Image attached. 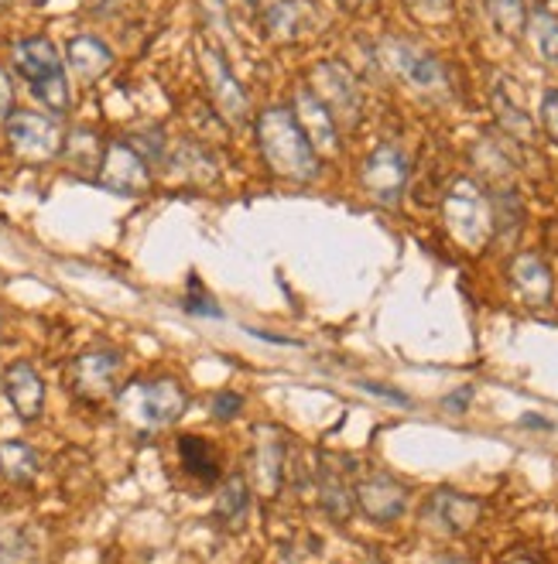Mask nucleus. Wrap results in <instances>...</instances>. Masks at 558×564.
Here are the masks:
<instances>
[{
  "instance_id": "nucleus-34",
  "label": "nucleus",
  "mask_w": 558,
  "mask_h": 564,
  "mask_svg": "<svg viewBox=\"0 0 558 564\" xmlns=\"http://www.w3.org/2000/svg\"><path fill=\"white\" fill-rule=\"evenodd\" d=\"M507 564H541V561H535V557H514V561H507Z\"/></svg>"
},
{
  "instance_id": "nucleus-21",
  "label": "nucleus",
  "mask_w": 558,
  "mask_h": 564,
  "mask_svg": "<svg viewBox=\"0 0 558 564\" xmlns=\"http://www.w3.org/2000/svg\"><path fill=\"white\" fill-rule=\"evenodd\" d=\"M65 55H69V65L83 79H100L114 65V52L93 35H76L69 42V48H65Z\"/></svg>"
},
{
  "instance_id": "nucleus-20",
  "label": "nucleus",
  "mask_w": 558,
  "mask_h": 564,
  "mask_svg": "<svg viewBox=\"0 0 558 564\" xmlns=\"http://www.w3.org/2000/svg\"><path fill=\"white\" fill-rule=\"evenodd\" d=\"M315 24V4L312 0H275L268 8V31L278 42L302 39Z\"/></svg>"
},
{
  "instance_id": "nucleus-13",
  "label": "nucleus",
  "mask_w": 558,
  "mask_h": 564,
  "mask_svg": "<svg viewBox=\"0 0 558 564\" xmlns=\"http://www.w3.org/2000/svg\"><path fill=\"white\" fill-rule=\"evenodd\" d=\"M200 58H203V76H206V83H210L213 104L219 107V113H223L229 123H244V120H247V93H244V86L234 79V73H229L226 58H223L213 45H203V48H200Z\"/></svg>"
},
{
  "instance_id": "nucleus-3",
  "label": "nucleus",
  "mask_w": 558,
  "mask_h": 564,
  "mask_svg": "<svg viewBox=\"0 0 558 564\" xmlns=\"http://www.w3.org/2000/svg\"><path fill=\"white\" fill-rule=\"evenodd\" d=\"M442 219L449 237L466 247V250H483L494 237V213H490V198L473 178H455L442 198Z\"/></svg>"
},
{
  "instance_id": "nucleus-9",
  "label": "nucleus",
  "mask_w": 558,
  "mask_h": 564,
  "mask_svg": "<svg viewBox=\"0 0 558 564\" xmlns=\"http://www.w3.org/2000/svg\"><path fill=\"white\" fill-rule=\"evenodd\" d=\"M285 458H288V438L275 424L254 427V486L265 500H275L285 482Z\"/></svg>"
},
{
  "instance_id": "nucleus-25",
  "label": "nucleus",
  "mask_w": 558,
  "mask_h": 564,
  "mask_svg": "<svg viewBox=\"0 0 558 564\" xmlns=\"http://www.w3.org/2000/svg\"><path fill=\"white\" fill-rule=\"evenodd\" d=\"M524 31H528V39H532L538 58L545 65H555V69H558V18L551 11L538 8V11L528 14V28H524Z\"/></svg>"
},
{
  "instance_id": "nucleus-5",
  "label": "nucleus",
  "mask_w": 558,
  "mask_h": 564,
  "mask_svg": "<svg viewBox=\"0 0 558 564\" xmlns=\"http://www.w3.org/2000/svg\"><path fill=\"white\" fill-rule=\"evenodd\" d=\"M377 52H380V62L405 86H411L418 93H446V69H442V62L436 55L421 52V48H415L408 42H398V39L380 42Z\"/></svg>"
},
{
  "instance_id": "nucleus-27",
  "label": "nucleus",
  "mask_w": 558,
  "mask_h": 564,
  "mask_svg": "<svg viewBox=\"0 0 558 564\" xmlns=\"http://www.w3.org/2000/svg\"><path fill=\"white\" fill-rule=\"evenodd\" d=\"M494 110H497L501 123L511 130V134H517V138H532V130H535V127H532V117L524 113V107H517L504 89L494 93Z\"/></svg>"
},
{
  "instance_id": "nucleus-15",
  "label": "nucleus",
  "mask_w": 558,
  "mask_h": 564,
  "mask_svg": "<svg viewBox=\"0 0 558 564\" xmlns=\"http://www.w3.org/2000/svg\"><path fill=\"white\" fill-rule=\"evenodd\" d=\"M100 182L114 192H124V195H138L151 185V175H148V164L144 158L130 148V144H110L104 151V161H100Z\"/></svg>"
},
{
  "instance_id": "nucleus-4",
  "label": "nucleus",
  "mask_w": 558,
  "mask_h": 564,
  "mask_svg": "<svg viewBox=\"0 0 558 564\" xmlns=\"http://www.w3.org/2000/svg\"><path fill=\"white\" fill-rule=\"evenodd\" d=\"M14 65L28 79L31 93L39 104H45L52 113L69 110V83H65V69L58 48L49 39H24L14 45Z\"/></svg>"
},
{
  "instance_id": "nucleus-7",
  "label": "nucleus",
  "mask_w": 558,
  "mask_h": 564,
  "mask_svg": "<svg viewBox=\"0 0 558 564\" xmlns=\"http://www.w3.org/2000/svg\"><path fill=\"white\" fill-rule=\"evenodd\" d=\"M408 154L398 144H380L374 154H367L364 169H360V178H364V188L384 206H394L401 198L405 185H408Z\"/></svg>"
},
{
  "instance_id": "nucleus-19",
  "label": "nucleus",
  "mask_w": 558,
  "mask_h": 564,
  "mask_svg": "<svg viewBox=\"0 0 558 564\" xmlns=\"http://www.w3.org/2000/svg\"><path fill=\"white\" fill-rule=\"evenodd\" d=\"M179 462H182V473L192 476L195 482L213 486L223 473V458L216 452V445L203 435H182L179 438Z\"/></svg>"
},
{
  "instance_id": "nucleus-2",
  "label": "nucleus",
  "mask_w": 558,
  "mask_h": 564,
  "mask_svg": "<svg viewBox=\"0 0 558 564\" xmlns=\"http://www.w3.org/2000/svg\"><path fill=\"white\" fill-rule=\"evenodd\" d=\"M189 411V390L175 377H148L127 383L117 393V414L127 427L154 435L172 427Z\"/></svg>"
},
{
  "instance_id": "nucleus-24",
  "label": "nucleus",
  "mask_w": 558,
  "mask_h": 564,
  "mask_svg": "<svg viewBox=\"0 0 558 564\" xmlns=\"http://www.w3.org/2000/svg\"><path fill=\"white\" fill-rule=\"evenodd\" d=\"M486 18L504 39H521L528 28V0H483Z\"/></svg>"
},
{
  "instance_id": "nucleus-26",
  "label": "nucleus",
  "mask_w": 558,
  "mask_h": 564,
  "mask_svg": "<svg viewBox=\"0 0 558 564\" xmlns=\"http://www.w3.org/2000/svg\"><path fill=\"white\" fill-rule=\"evenodd\" d=\"M39 547L21 527H0V564H35Z\"/></svg>"
},
{
  "instance_id": "nucleus-35",
  "label": "nucleus",
  "mask_w": 558,
  "mask_h": 564,
  "mask_svg": "<svg viewBox=\"0 0 558 564\" xmlns=\"http://www.w3.org/2000/svg\"><path fill=\"white\" fill-rule=\"evenodd\" d=\"M247 4H257V0H247Z\"/></svg>"
},
{
  "instance_id": "nucleus-31",
  "label": "nucleus",
  "mask_w": 558,
  "mask_h": 564,
  "mask_svg": "<svg viewBox=\"0 0 558 564\" xmlns=\"http://www.w3.org/2000/svg\"><path fill=\"white\" fill-rule=\"evenodd\" d=\"M541 127H545V134L558 144V86L548 89L541 99Z\"/></svg>"
},
{
  "instance_id": "nucleus-22",
  "label": "nucleus",
  "mask_w": 558,
  "mask_h": 564,
  "mask_svg": "<svg viewBox=\"0 0 558 564\" xmlns=\"http://www.w3.org/2000/svg\"><path fill=\"white\" fill-rule=\"evenodd\" d=\"M247 500H250V496H247L244 476H226L223 486H219V492H216V507H213L216 523H223L229 534H234V530H240L244 520H247Z\"/></svg>"
},
{
  "instance_id": "nucleus-33",
  "label": "nucleus",
  "mask_w": 558,
  "mask_h": 564,
  "mask_svg": "<svg viewBox=\"0 0 558 564\" xmlns=\"http://www.w3.org/2000/svg\"><path fill=\"white\" fill-rule=\"evenodd\" d=\"M374 4V0H340V8L350 11V14H360V11H367Z\"/></svg>"
},
{
  "instance_id": "nucleus-6",
  "label": "nucleus",
  "mask_w": 558,
  "mask_h": 564,
  "mask_svg": "<svg viewBox=\"0 0 558 564\" xmlns=\"http://www.w3.org/2000/svg\"><path fill=\"white\" fill-rule=\"evenodd\" d=\"M350 469H353V458L336 455V452H319V466H315L319 507L336 523H346L356 507V482L350 479Z\"/></svg>"
},
{
  "instance_id": "nucleus-8",
  "label": "nucleus",
  "mask_w": 558,
  "mask_h": 564,
  "mask_svg": "<svg viewBox=\"0 0 558 564\" xmlns=\"http://www.w3.org/2000/svg\"><path fill=\"white\" fill-rule=\"evenodd\" d=\"M8 141H11L14 154H21L28 161H49L62 151V130L55 120H49L42 113L18 110L8 117Z\"/></svg>"
},
{
  "instance_id": "nucleus-12",
  "label": "nucleus",
  "mask_w": 558,
  "mask_h": 564,
  "mask_svg": "<svg viewBox=\"0 0 558 564\" xmlns=\"http://www.w3.org/2000/svg\"><path fill=\"white\" fill-rule=\"evenodd\" d=\"M356 507L374 523H394L408 510V486L387 473H371L356 482Z\"/></svg>"
},
{
  "instance_id": "nucleus-17",
  "label": "nucleus",
  "mask_w": 558,
  "mask_h": 564,
  "mask_svg": "<svg viewBox=\"0 0 558 564\" xmlns=\"http://www.w3.org/2000/svg\"><path fill=\"white\" fill-rule=\"evenodd\" d=\"M4 390H8V401L18 411L21 421H39L45 411V383L35 373L31 362H11L4 370Z\"/></svg>"
},
{
  "instance_id": "nucleus-14",
  "label": "nucleus",
  "mask_w": 558,
  "mask_h": 564,
  "mask_svg": "<svg viewBox=\"0 0 558 564\" xmlns=\"http://www.w3.org/2000/svg\"><path fill=\"white\" fill-rule=\"evenodd\" d=\"M291 113H294V120H299V127H302V134L309 138V144L315 148V154H336L340 151L336 120H333V113L325 110V104L312 89L294 93Z\"/></svg>"
},
{
  "instance_id": "nucleus-16",
  "label": "nucleus",
  "mask_w": 558,
  "mask_h": 564,
  "mask_svg": "<svg viewBox=\"0 0 558 564\" xmlns=\"http://www.w3.org/2000/svg\"><path fill=\"white\" fill-rule=\"evenodd\" d=\"M511 284H514V294L524 305H532V308L551 305L555 281H551L548 263L538 253H517L511 260Z\"/></svg>"
},
{
  "instance_id": "nucleus-10",
  "label": "nucleus",
  "mask_w": 558,
  "mask_h": 564,
  "mask_svg": "<svg viewBox=\"0 0 558 564\" xmlns=\"http://www.w3.org/2000/svg\"><path fill=\"white\" fill-rule=\"evenodd\" d=\"M309 79H312V93L322 99L325 110L333 113V120H343V123L360 120V89L340 62H319Z\"/></svg>"
},
{
  "instance_id": "nucleus-11",
  "label": "nucleus",
  "mask_w": 558,
  "mask_h": 564,
  "mask_svg": "<svg viewBox=\"0 0 558 564\" xmlns=\"http://www.w3.org/2000/svg\"><path fill=\"white\" fill-rule=\"evenodd\" d=\"M120 352L114 349H89L73 362V390L83 401L100 404L117 390V377H120Z\"/></svg>"
},
{
  "instance_id": "nucleus-23",
  "label": "nucleus",
  "mask_w": 558,
  "mask_h": 564,
  "mask_svg": "<svg viewBox=\"0 0 558 564\" xmlns=\"http://www.w3.org/2000/svg\"><path fill=\"white\" fill-rule=\"evenodd\" d=\"M39 452L24 445V442H0V473H4L11 482L18 486H28V482H35L39 476Z\"/></svg>"
},
{
  "instance_id": "nucleus-29",
  "label": "nucleus",
  "mask_w": 558,
  "mask_h": 564,
  "mask_svg": "<svg viewBox=\"0 0 558 564\" xmlns=\"http://www.w3.org/2000/svg\"><path fill=\"white\" fill-rule=\"evenodd\" d=\"M185 308L192 312V315H213V318H219V308H216V302L213 297L203 291V284L200 281H189V294H185Z\"/></svg>"
},
{
  "instance_id": "nucleus-18",
  "label": "nucleus",
  "mask_w": 558,
  "mask_h": 564,
  "mask_svg": "<svg viewBox=\"0 0 558 564\" xmlns=\"http://www.w3.org/2000/svg\"><path fill=\"white\" fill-rule=\"evenodd\" d=\"M429 517L446 530V534H470L483 517V503L473 500V496H463V492L439 489L429 503Z\"/></svg>"
},
{
  "instance_id": "nucleus-28",
  "label": "nucleus",
  "mask_w": 558,
  "mask_h": 564,
  "mask_svg": "<svg viewBox=\"0 0 558 564\" xmlns=\"http://www.w3.org/2000/svg\"><path fill=\"white\" fill-rule=\"evenodd\" d=\"M408 11L425 21V24H446L452 18V8H455V0H405Z\"/></svg>"
},
{
  "instance_id": "nucleus-30",
  "label": "nucleus",
  "mask_w": 558,
  "mask_h": 564,
  "mask_svg": "<svg viewBox=\"0 0 558 564\" xmlns=\"http://www.w3.org/2000/svg\"><path fill=\"white\" fill-rule=\"evenodd\" d=\"M240 408H244V401H240V393H229V390L216 393V397H213V401H210V411L216 414V421H234Z\"/></svg>"
},
{
  "instance_id": "nucleus-1",
  "label": "nucleus",
  "mask_w": 558,
  "mask_h": 564,
  "mask_svg": "<svg viewBox=\"0 0 558 564\" xmlns=\"http://www.w3.org/2000/svg\"><path fill=\"white\" fill-rule=\"evenodd\" d=\"M257 141L260 154L271 164V172L288 182H315L319 178V154L302 134L291 107H271L257 117Z\"/></svg>"
},
{
  "instance_id": "nucleus-32",
  "label": "nucleus",
  "mask_w": 558,
  "mask_h": 564,
  "mask_svg": "<svg viewBox=\"0 0 558 564\" xmlns=\"http://www.w3.org/2000/svg\"><path fill=\"white\" fill-rule=\"evenodd\" d=\"M11 107H14V83L8 69H0V123L11 117Z\"/></svg>"
}]
</instances>
